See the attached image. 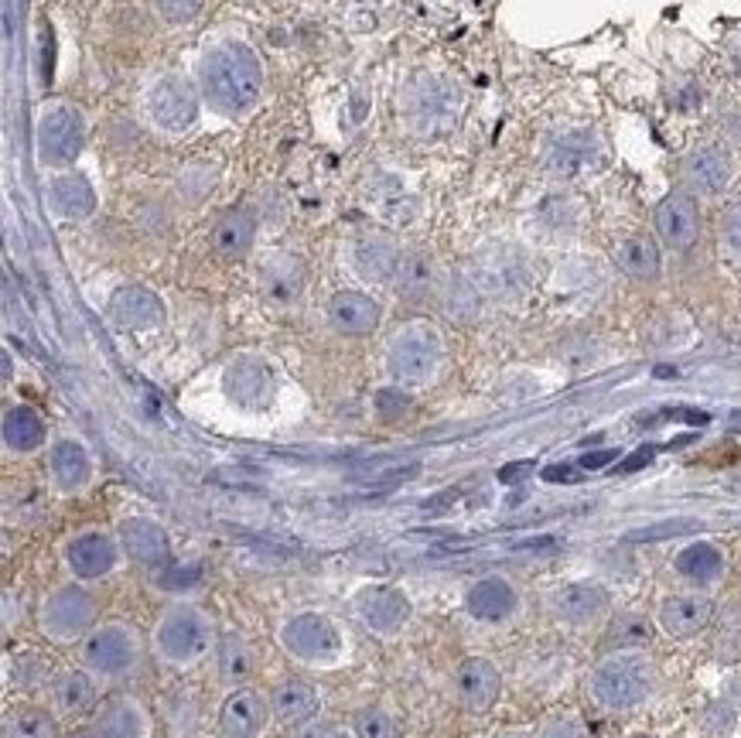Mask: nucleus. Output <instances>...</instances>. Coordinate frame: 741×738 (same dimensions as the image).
Here are the masks:
<instances>
[{
  "label": "nucleus",
  "mask_w": 741,
  "mask_h": 738,
  "mask_svg": "<svg viewBox=\"0 0 741 738\" xmlns=\"http://www.w3.org/2000/svg\"><path fill=\"white\" fill-rule=\"evenodd\" d=\"M219 633L216 619L195 602H171L151 626V653L154 660L167 670H195L202 660L216 653Z\"/></svg>",
  "instance_id": "nucleus-1"
},
{
  "label": "nucleus",
  "mask_w": 741,
  "mask_h": 738,
  "mask_svg": "<svg viewBox=\"0 0 741 738\" xmlns=\"http://www.w3.org/2000/svg\"><path fill=\"white\" fill-rule=\"evenodd\" d=\"M198 87H202V96L212 109L225 113V117H236V113H246L260 100L264 72L256 55L246 45L233 42L206 55L202 69H198Z\"/></svg>",
  "instance_id": "nucleus-2"
},
{
  "label": "nucleus",
  "mask_w": 741,
  "mask_h": 738,
  "mask_svg": "<svg viewBox=\"0 0 741 738\" xmlns=\"http://www.w3.org/2000/svg\"><path fill=\"white\" fill-rule=\"evenodd\" d=\"M657 688V667H652L642 653H615L591 670L588 691L591 697L605 707V712H633L642 701H649Z\"/></svg>",
  "instance_id": "nucleus-3"
},
{
  "label": "nucleus",
  "mask_w": 741,
  "mask_h": 738,
  "mask_svg": "<svg viewBox=\"0 0 741 738\" xmlns=\"http://www.w3.org/2000/svg\"><path fill=\"white\" fill-rule=\"evenodd\" d=\"M140 657H144V636L134 622H100L79 649L82 670H90L96 684H120L140 667Z\"/></svg>",
  "instance_id": "nucleus-4"
},
{
  "label": "nucleus",
  "mask_w": 741,
  "mask_h": 738,
  "mask_svg": "<svg viewBox=\"0 0 741 738\" xmlns=\"http://www.w3.org/2000/svg\"><path fill=\"white\" fill-rule=\"evenodd\" d=\"M100 602L85 581L55 585L38 606V630L51 643H82L96 630Z\"/></svg>",
  "instance_id": "nucleus-5"
},
{
  "label": "nucleus",
  "mask_w": 741,
  "mask_h": 738,
  "mask_svg": "<svg viewBox=\"0 0 741 738\" xmlns=\"http://www.w3.org/2000/svg\"><path fill=\"white\" fill-rule=\"evenodd\" d=\"M283 653L311 670H332L346 660V636L325 612H298L280 626Z\"/></svg>",
  "instance_id": "nucleus-6"
},
{
  "label": "nucleus",
  "mask_w": 741,
  "mask_h": 738,
  "mask_svg": "<svg viewBox=\"0 0 741 738\" xmlns=\"http://www.w3.org/2000/svg\"><path fill=\"white\" fill-rule=\"evenodd\" d=\"M441 362V338L435 328L427 325H407L393 335V343L386 349V369L396 383H424L435 377V369Z\"/></svg>",
  "instance_id": "nucleus-7"
},
{
  "label": "nucleus",
  "mask_w": 741,
  "mask_h": 738,
  "mask_svg": "<svg viewBox=\"0 0 741 738\" xmlns=\"http://www.w3.org/2000/svg\"><path fill=\"white\" fill-rule=\"evenodd\" d=\"M120 541H113L109 533L100 530H82L69 537L62 547V561L76 581H103L117 572L120 564Z\"/></svg>",
  "instance_id": "nucleus-8"
},
{
  "label": "nucleus",
  "mask_w": 741,
  "mask_h": 738,
  "mask_svg": "<svg viewBox=\"0 0 741 738\" xmlns=\"http://www.w3.org/2000/svg\"><path fill=\"white\" fill-rule=\"evenodd\" d=\"M356 615L362 619V626L377 636H396L410 619V599L401 588L390 585H373L359 591L356 599Z\"/></svg>",
  "instance_id": "nucleus-9"
},
{
  "label": "nucleus",
  "mask_w": 741,
  "mask_h": 738,
  "mask_svg": "<svg viewBox=\"0 0 741 738\" xmlns=\"http://www.w3.org/2000/svg\"><path fill=\"white\" fill-rule=\"evenodd\" d=\"M270 715V697L253 688H233L219 707V731L222 738H260Z\"/></svg>",
  "instance_id": "nucleus-10"
},
{
  "label": "nucleus",
  "mask_w": 741,
  "mask_h": 738,
  "mask_svg": "<svg viewBox=\"0 0 741 738\" xmlns=\"http://www.w3.org/2000/svg\"><path fill=\"white\" fill-rule=\"evenodd\" d=\"M454 694L468 707V712L482 715L499 701L502 694V673L489 657H465L454 670Z\"/></svg>",
  "instance_id": "nucleus-11"
},
{
  "label": "nucleus",
  "mask_w": 741,
  "mask_h": 738,
  "mask_svg": "<svg viewBox=\"0 0 741 738\" xmlns=\"http://www.w3.org/2000/svg\"><path fill=\"white\" fill-rule=\"evenodd\" d=\"M117 541H120V551L140 564V567H167L171 564V541L167 533L158 520L151 517H130L120 523L117 530Z\"/></svg>",
  "instance_id": "nucleus-12"
},
{
  "label": "nucleus",
  "mask_w": 741,
  "mask_h": 738,
  "mask_svg": "<svg viewBox=\"0 0 741 738\" xmlns=\"http://www.w3.org/2000/svg\"><path fill=\"white\" fill-rule=\"evenodd\" d=\"M270 712L280 725L301 728L308 722H319L322 715V691L304 677H283L270 691Z\"/></svg>",
  "instance_id": "nucleus-13"
},
{
  "label": "nucleus",
  "mask_w": 741,
  "mask_h": 738,
  "mask_svg": "<svg viewBox=\"0 0 741 738\" xmlns=\"http://www.w3.org/2000/svg\"><path fill=\"white\" fill-rule=\"evenodd\" d=\"M82 117L69 106H55L38 127V148L48 164H69L82 151Z\"/></svg>",
  "instance_id": "nucleus-14"
},
{
  "label": "nucleus",
  "mask_w": 741,
  "mask_h": 738,
  "mask_svg": "<svg viewBox=\"0 0 741 738\" xmlns=\"http://www.w3.org/2000/svg\"><path fill=\"white\" fill-rule=\"evenodd\" d=\"M551 606H554V615L560 622H567V626H591V622H598L609 612L612 599L602 585L575 581V585H564L560 591H554Z\"/></svg>",
  "instance_id": "nucleus-15"
},
{
  "label": "nucleus",
  "mask_w": 741,
  "mask_h": 738,
  "mask_svg": "<svg viewBox=\"0 0 741 738\" xmlns=\"http://www.w3.org/2000/svg\"><path fill=\"white\" fill-rule=\"evenodd\" d=\"M734 178V158L721 145H701L683 161V182L694 192L718 195Z\"/></svg>",
  "instance_id": "nucleus-16"
},
{
  "label": "nucleus",
  "mask_w": 741,
  "mask_h": 738,
  "mask_svg": "<svg viewBox=\"0 0 741 738\" xmlns=\"http://www.w3.org/2000/svg\"><path fill=\"white\" fill-rule=\"evenodd\" d=\"M657 233L670 250H691L701 237V212L691 195H667L657 206Z\"/></svg>",
  "instance_id": "nucleus-17"
},
{
  "label": "nucleus",
  "mask_w": 741,
  "mask_h": 738,
  "mask_svg": "<svg viewBox=\"0 0 741 738\" xmlns=\"http://www.w3.org/2000/svg\"><path fill=\"white\" fill-rule=\"evenodd\" d=\"M710 615H715V602L701 591H687V595H670L660 606V626L667 636L673 639H691L701 630H707Z\"/></svg>",
  "instance_id": "nucleus-18"
},
{
  "label": "nucleus",
  "mask_w": 741,
  "mask_h": 738,
  "mask_svg": "<svg viewBox=\"0 0 741 738\" xmlns=\"http://www.w3.org/2000/svg\"><path fill=\"white\" fill-rule=\"evenodd\" d=\"M109 319L127 332H148L164 322V304L154 291L127 284L109 298Z\"/></svg>",
  "instance_id": "nucleus-19"
},
{
  "label": "nucleus",
  "mask_w": 741,
  "mask_h": 738,
  "mask_svg": "<svg viewBox=\"0 0 741 738\" xmlns=\"http://www.w3.org/2000/svg\"><path fill=\"white\" fill-rule=\"evenodd\" d=\"M148 109L158 127L164 130H185L195 124L198 117V100L192 93L188 82L182 79H164L154 87L151 100H148Z\"/></svg>",
  "instance_id": "nucleus-20"
},
{
  "label": "nucleus",
  "mask_w": 741,
  "mask_h": 738,
  "mask_svg": "<svg viewBox=\"0 0 741 738\" xmlns=\"http://www.w3.org/2000/svg\"><path fill=\"white\" fill-rule=\"evenodd\" d=\"M383 319V308L377 298L369 295H359V291H338L332 301H328V322L338 335H352V338H362V335H373L377 325Z\"/></svg>",
  "instance_id": "nucleus-21"
},
{
  "label": "nucleus",
  "mask_w": 741,
  "mask_h": 738,
  "mask_svg": "<svg viewBox=\"0 0 741 738\" xmlns=\"http://www.w3.org/2000/svg\"><path fill=\"white\" fill-rule=\"evenodd\" d=\"M465 609L478 622H506L520 609V591L512 588V581H506L499 575L482 578L465 591Z\"/></svg>",
  "instance_id": "nucleus-22"
},
{
  "label": "nucleus",
  "mask_w": 741,
  "mask_h": 738,
  "mask_svg": "<svg viewBox=\"0 0 741 738\" xmlns=\"http://www.w3.org/2000/svg\"><path fill=\"white\" fill-rule=\"evenodd\" d=\"M225 393L240 407H264L274 396V377L260 359H236L225 369Z\"/></svg>",
  "instance_id": "nucleus-23"
},
{
  "label": "nucleus",
  "mask_w": 741,
  "mask_h": 738,
  "mask_svg": "<svg viewBox=\"0 0 741 738\" xmlns=\"http://www.w3.org/2000/svg\"><path fill=\"white\" fill-rule=\"evenodd\" d=\"M48 469H51V482L62 493H79V489L90 486V478H93L90 451H85L72 438H62V441L51 445V451H48Z\"/></svg>",
  "instance_id": "nucleus-24"
},
{
  "label": "nucleus",
  "mask_w": 741,
  "mask_h": 738,
  "mask_svg": "<svg viewBox=\"0 0 741 738\" xmlns=\"http://www.w3.org/2000/svg\"><path fill=\"white\" fill-rule=\"evenodd\" d=\"M420 134L427 130H448L451 120L459 117V93H454L448 82L441 79H427L420 87V96H414L410 103Z\"/></svg>",
  "instance_id": "nucleus-25"
},
{
  "label": "nucleus",
  "mask_w": 741,
  "mask_h": 738,
  "mask_svg": "<svg viewBox=\"0 0 741 738\" xmlns=\"http://www.w3.org/2000/svg\"><path fill=\"white\" fill-rule=\"evenodd\" d=\"M51 707L66 718L85 715L96 704V677L90 670H59L51 677Z\"/></svg>",
  "instance_id": "nucleus-26"
},
{
  "label": "nucleus",
  "mask_w": 741,
  "mask_h": 738,
  "mask_svg": "<svg viewBox=\"0 0 741 738\" xmlns=\"http://www.w3.org/2000/svg\"><path fill=\"white\" fill-rule=\"evenodd\" d=\"M106 738H151V715L148 707L130 694H120L103 704L96 718Z\"/></svg>",
  "instance_id": "nucleus-27"
},
{
  "label": "nucleus",
  "mask_w": 741,
  "mask_h": 738,
  "mask_svg": "<svg viewBox=\"0 0 741 738\" xmlns=\"http://www.w3.org/2000/svg\"><path fill=\"white\" fill-rule=\"evenodd\" d=\"M260 291L277 304L298 301L304 291V264L291 253H277L260 267Z\"/></svg>",
  "instance_id": "nucleus-28"
},
{
  "label": "nucleus",
  "mask_w": 741,
  "mask_h": 738,
  "mask_svg": "<svg viewBox=\"0 0 741 738\" xmlns=\"http://www.w3.org/2000/svg\"><path fill=\"white\" fill-rule=\"evenodd\" d=\"M673 567H676V575H680L683 581H691V585H697V588H707V585L721 581V575H725V554H721L715 544L697 541V544L683 547V551L676 554Z\"/></svg>",
  "instance_id": "nucleus-29"
},
{
  "label": "nucleus",
  "mask_w": 741,
  "mask_h": 738,
  "mask_svg": "<svg viewBox=\"0 0 741 738\" xmlns=\"http://www.w3.org/2000/svg\"><path fill=\"white\" fill-rule=\"evenodd\" d=\"M216 673L225 688H243L246 680L253 677V649L240 633H222L216 643Z\"/></svg>",
  "instance_id": "nucleus-30"
},
{
  "label": "nucleus",
  "mask_w": 741,
  "mask_h": 738,
  "mask_svg": "<svg viewBox=\"0 0 741 738\" xmlns=\"http://www.w3.org/2000/svg\"><path fill=\"white\" fill-rule=\"evenodd\" d=\"M4 445L18 456H32L45 445V420L38 417V411L32 407H8L4 411Z\"/></svg>",
  "instance_id": "nucleus-31"
},
{
  "label": "nucleus",
  "mask_w": 741,
  "mask_h": 738,
  "mask_svg": "<svg viewBox=\"0 0 741 738\" xmlns=\"http://www.w3.org/2000/svg\"><path fill=\"white\" fill-rule=\"evenodd\" d=\"M393 288L407 301H420L435 291V261L420 250H410L401 257V267L393 274Z\"/></svg>",
  "instance_id": "nucleus-32"
},
{
  "label": "nucleus",
  "mask_w": 741,
  "mask_h": 738,
  "mask_svg": "<svg viewBox=\"0 0 741 738\" xmlns=\"http://www.w3.org/2000/svg\"><path fill=\"white\" fill-rule=\"evenodd\" d=\"M51 209L62 219H85L96 209V192L82 175H59L51 182Z\"/></svg>",
  "instance_id": "nucleus-33"
},
{
  "label": "nucleus",
  "mask_w": 741,
  "mask_h": 738,
  "mask_svg": "<svg viewBox=\"0 0 741 738\" xmlns=\"http://www.w3.org/2000/svg\"><path fill=\"white\" fill-rule=\"evenodd\" d=\"M212 240H216V250L222 253V257H243L256 240V219L246 209H230L216 222Z\"/></svg>",
  "instance_id": "nucleus-34"
},
{
  "label": "nucleus",
  "mask_w": 741,
  "mask_h": 738,
  "mask_svg": "<svg viewBox=\"0 0 741 738\" xmlns=\"http://www.w3.org/2000/svg\"><path fill=\"white\" fill-rule=\"evenodd\" d=\"M615 264L636 280H652L660 277V246L649 237H629L615 246Z\"/></svg>",
  "instance_id": "nucleus-35"
},
{
  "label": "nucleus",
  "mask_w": 741,
  "mask_h": 738,
  "mask_svg": "<svg viewBox=\"0 0 741 738\" xmlns=\"http://www.w3.org/2000/svg\"><path fill=\"white\" fill-rule=\"evenodd\" d=\"M401 257H404V253L396 250V243L383 240V237L362 240L356 246V267H359V274L366 280H393L396 267H401Z\"/></svg>",
  "instance_id": "nucleus-36"
},
{
  "label": "nucleus",
  "mask_w": 741,
  "mask_h": 738,
  "mask_svg": "<svg viewBox=\"0 0 741 738\" xmlns=\"http://www.w3.org/2000/svg\"><path fill=\"white\" fill-rule=\"evenodd\" d=\"M4 738H62L59 722L42 707H14L4 715Z\"/></svg>",
  "instance_id": "nucleus-37"
},
{
  "label": "nucleus",
  "mask_w": 741,
  "mask_h": 738,
  "mask_svg": "<svg viewBox=\"0 0 741 738\" xmlns=\"http://www.w3.org/2000/svg\"><path fill=\"white\" fill-rule=\"evenodd\" d=\"M594 154H598V148H594V140L588 134H571V137H564L560 145H557L551 164L557 168V172L571 175V172H578V168L591 164Z\"/></svg>",
  "instance_id": "nucleus-38"
},
{
  "label": "nucleus",
  "mask_w": 741,
  "mask_h": 738,
  "mask_svg": "<svg viewBox=\"0 0 741 738\" xmlns=\"http://www.w3.org/2000/svg\"><path fill=\"white\" fill-rule=\"evenodd\" d=\"M649 639H652V622L646 615H636V612L618 615L609 630V643L618 646V649H636V646H646Z\"/></svg>",
  "instance_id": "nucleus-39"
},
{
  "label": "nucleus",
  "mask_w": 741,
  "mask_h": 738,
  "mask_svg": "<svg viewBox=\"0 0 741 738\" xmlns=\"http://www.w3.org/2000/svg\"><path fill=\"white\" fill-rule=\"evenodd\" d=\"M8 673L21 691H38L48 680V657H42V653H21V657H11Z\"/></svg>",
  "instance_id": "nucleus-40"
},
{
  "label": "nucleus",
  "mask_w": 741,
  "mask_h": 738,
  "mask_svg": "<svg viewBox=\"0 0 741 738\" xmlns=\"http://www.w3.org/2000/svg\"><path fill=\"white\" fill-rule=\"evenodd\" d=\"M352 735L356 738H401L393 715L383 712V707H377V704L359 707L356 718H352Z\"/></svg>",
  "instance_id": "nucleus-41"
},
{
  "label": "nucleus",
  "mask_w": 741,
  "mask_h": 738,
  "mask_svg": "<svg viewBox=\"0 0 741 738\" xmlns=\"http://www.w3.org/2000/svg\"><path fill=\"white\" fill-rule=\"evenodd\" d=\"M407 411H410V396H407L404 390L386 387V390L377 393V414H380V417L393 420V417H401V414H407Z\"/></svg>",
  "instance_id": "nucleus-42"
},
{
  "label": "nucleus",
  "mask_w": 741,
  "mask_h": 738,
  "mask_svg": "<svg viewBox=\"0 0 741 738\" xmlns=\"http://www.w3.org/2000/svg\"><path fill=\"white\" fill-rule=\"evenodd\" d=\"M158 4H161V14L171 24H185V21H192L198 11H202L206 0H158Z\"/></svg>",
  "instance_id": "nucleus-43"
},
{
  "label": "nucleus",
  "mask_w": 741,
  "mask_h": 738,
  "mask_svg": "<svg viewBox=\"0 0 741 738\" xmlns=\"http://www.w3.org/2000/svg\"><path fill=\"white\" fill-rule=\"evenodd\" d=\"M291 738H352L341 725H332V722H308L301 728H294Z\"/></svg>",
  "instance_id": "nucleus-44"
},
{
  "label": "nucleus",
  "mask_w": 741,
  "mask_h": 738,
  "mask_svg": "<svg viewBox=\"0 0 741 738\" xmlns=\"http://www.w3.org/2000/svg\"><path fill=\"white\" fill-rule=\"evenodd\" d=\"M540 738H584V725L578 722V718H554V722H547V728H544V735Z\"/></svg>",
  "instance_id": "nucleus-45"
},
{
  "label": "nucleus",
  "mask_w": 741,
  "mask_h": 738,
  "mask_svg": "<svg viewBox=\"0 0 741 738\" xmlns=\"http://www.w3.org/2000/svg\"><path fill=\"white\" fill-rule=\"evenodd\" d=\"M725 240L734 253H741V203L725 212Z\"/></svg>",
  "instance_id": "nucleus-46"
},
{
  "label": "nucleus",
  "mask_w": 741,
  "mask_h": 738,
  "mask_svg": "<svg viewBox=\"0 0 741 738\" xmlns=\"http://www.w3.org/2000/svg\"><path fill=\"white\" fill-rule=\"evenodd\" d=\"M691 530V523H667V527H652V530H642L636 537H670V533H683Z\"/></svg>",
  "instance_id": "nucleus-47"
},
{
  "label": "nucleus",
  "mask_w": 741,
  "mask_h": 738,
  "mask_svg": "<svg viewBox=\"0 0 741 738\" xmlns=\"http://www.w3.org/2000/svg\"><path fill=\"white\" fill-rule=\"evenodd\" d=\"M615 459V451H594V456H584L581 459V465L584 469H602V465H609Z\"/></svg>",
  "instance_id": "nucleus-48"
},
{
  "label": "nucleus",
  "mask_w": 741,
  "mask_h": 738,
  "mask_svg": "<svg viewBox=\"0 0 741 738\" xmlns=\"http://www.w3.org/2000/svg\"><path fill=\"white\" fill-rule=\"evenodd\" d=\"M649 459H652V448H642V451H636V456L622 465V472H636V469H639V465H646Z\"/></svg>",
  "instance_id": "nucleus-49"
},
{
  "label": "nucleus",
  "mask_w": 741,
  "mask_h": 738,
  "mask_svg": "<svg viewBox=\"0 0 741 738\" xmlns=\"http://www.w3.org/2000/svg\"><path fill=\"white\" fill-rule=\"evenodd\" d=\"M69 738H106V735H103V728H100V725H85V728H76Z\"/></svg>",
  "instance_id": "nucleus-50"
},
{
  "label": "nucleus",
  "mask_w": 741,
  "mask_h": 738,
  "mask_svg": "<svg viewBox=\"0 0 741 738\" xmlns=\"http://www.w3.org/2000/svg\"><path fill=\"white\" fill-rule=\"evenodd\" d=\"M526 469H530V465H512V469H506V472H502V478H517V475H523Z\"/></svg>",
  "instance_id": "nucleus-51"
},
{
  "label": "nucleus",
  "mask_w": 741,
  "mask_h": 738,
  "mask_svg": "<svg viewBox=\"0 0 741 738\" xmlns=\"http://www.w3.org/2000/svg\"><path fill=\"white\" fill-rule=\"evenodd\" d=\"M499 738H530L526 731H506V735H499Z\"/></svg>",
  "instance_id": "nucleus-52"
},
{
  "label": "nucleus",
  "mask_w": 741,
  "mask_h": 738,
  "mask_svg": "<svg viewBox=\"0 0 741 738\" xmlns=\"http://www.w3.org/2000/svg\"><path fill=\"white\" fill-rule=\"evenodd\" d=\"M731 428H741V411H734V414H731Z\"/></svg>",
  "instance_id": "nucleus-53"
}]
</instances>
